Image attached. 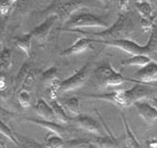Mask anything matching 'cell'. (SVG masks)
<instances>
[{"mask_svg": "<svg viewBox=\"0 0 157 148\" xmlns=\"http://www.w3.org/2000/svg\"><path fill=\"white\" fill-rule=\"evenodd\" d=\"M157 90L153 85L137 83L128 90H117L109 93H99V94H84V98L98 99L103 101H109L119 107H130L136 102L145 99H154L156 97Z\"/></svg>", "mask_w": 157, "mask_h": 148, "instance_id": "1", "label": "cell"}, {"mask_svg": "<svg viewBox=\"0 0 157 148\" xmlns=\"http://www.w3.org/2000/svg\"><path fill=\"white\" fill-rule=\"evenodd\" d=\"M134 20L126 13H120L118 16V19L115 21V24H112L111 26L105 28L102 32H86V30H82L81 28H73V29L61 28V30L80 34V35H83V36L89 37V38H93V40H113L129 37L131 33L134 32Z\"/></svg>", "mask_w": 157, "mask_h": 148, "instance_id": "2", "label": "cell"}, {"mask_svg": "<svg viewBox=\"0 0 157 148\" xmlns=\"http://www.w3.org/2000/svg\"><path fill=\"white\" fill-rule=\"evenodd\" d=\"M111 25L103 17L89 13H76L70 18L63 28H108Z\"/></svg>", "mask_w": 157, "mask_h": 148, "instance_id": "3", "label": "cell"}, {"mask_svg": "<svg viewBox=\"0 0 157 148\" xmlns=\"http://www.w3.org/2000/svg\"><path fill=\"white\" fill-rule=\"evenodd\" d=\"M94 78L101 88L118 86L124 82H130L131 81V79L124 78L121 73L113 70V67L109 62L103 63L102 65L97 67V70L94 71Z\"/></svg>", "mask_w": 157, "mask_h": 148, "instance_id": "4", "label": "cell"}, {"mask_svg": "<svg viewBox=\"0 0 157 148\" xmlns=\"http://www.w3.org/2000/svg\"><path fill=\"white\" fill-rule=\"evenodd\" d=\"M93 40V38H92ZM94 43L102 44L105 46L110 47H117V48L128 53L132 55H153V49H151V44L147 43L146 45L141 46L136 42L129 38H120V40H93Z\"/></svg>", "mask_w": 157, "mask_h": 148, "instance_id": "5", "label": "cell"}, {"mask_svg": "<svg viewBox=\"0 0 157 148\" xmlns=\"http://www.w3.org/2000/svg\"><path fill=\"white\" fill-rule=\"evenodd\" d=\"M83 6L84 2L80 0H55L52 6L47 9V11L48 15L51 13L56 15L59 17V20L65 24Z\"/></svg>", "mask_w": 157, "mask_h": 148, "instance_id": "6", "label": "cell"}, {"mask_svg": "<svg viewBox=\"0 0 157 148\" xmlns=\"http://www.w3.org/2000/svg\"><path fill=\"white\" fill-rule=\"evenodd\" d=\"M88 71H89V64L86 63L85 65H83L81 69L76 70L74 74L72 76H70L67 79L63 80L61 82L59 89V94H64V93L71 92L74 90L80 89L81 86H83L86 82L88 79Z\"/></svg>", "mask_w": 157, "mask_h": 148, "instance_id": "7", "label": "cell"}, {"mask_svg": "<svg viewBox=\"0 0 157 148\" xmlns=\"http://www.w3.org/2000/svg\"><path fill=\"white\" fill-rule=\"evenodd\" d=\"M57 20H59V17L56 16V15H54V13L48 15L42 24H39L38 26H36L30 32L32 35H33L34 40L39 44L45 43L46 40H47V38H48L49 33H51L53 26L55 25V23Z\"/></svg>", "mask_w": 157, "mask_h": 148, "instance_id": "8", "label": "cell"}, {"mask_svg": "<svg viewBox=\"0 0 157 148\" xmlns=\"http://www.w3.org/2000/svg\"><path fill=\"white\" fill-rule=\"evenodd\" d=\"M71 121L74 122L80 129L88 131L93 136H105L101 131V127L99 125V122L94 118H92L90 116L85 115H78L74 116L71 118Z\"/></svg>", "mask_w": 157, "mask_h": 148, "instance_id": "9", "label": "cell"}, {"mask_svg": "<svg viewBox=\"0 0 157 148\" xmlns=\"http://www.w3.org/2000/svg\"><path fill=\"white\" fill-rule=\"evenodd\" d=\"M130 82L143 83L153 85L157 82V62L151 61L149 64L140 67L136 72V80H131Z\"/></svg>", "mask_w": 157, "mask_h": 148, "instance_id": "10", "label": "cell"}, {"mask_svg": "<svg viewBox=\"0 0 157 148\" xmlns=\"http://www.w3.org/2000/svg\"><path fill=\"white\" fill-rule=\"evenodd\" d=\"M134 107L137 110L138 115L144 119L145 122H147L148 125H154L157 121V111L154 105L149 104L147 102L138 101L134 104Z\"/></svg>", "mask_w": 157, "mask_h": 148, "instance_id": "11", "label": "cell"}, {"mask_svg": "<svg viewBox=\"0 0 157 148\" xmlns=\"http://www.w3.org/2000/svg\"><path fill=\"white\" fill-rule=\"evenodd\" d=\"M92 43H94L93 40H92V38H89V37H82V38H78L73 45H71L70 47L64 49V51L61 53V55L62 56L80 55V54H82V53L92 49Z\"/></svg>", "mask_w": 157, "mask_h": 148, "instance_id": "12", "label": "cell"}, {"mask_svg": "<svg viewBox=\"0 0 157 148\" xmlns=\"http://www.w3.org/2000/svg\"><path fill=\"white\" fill-rule=\"evenodd\" d=\"M27 122L34 123V125L42 127V128L47 129L48 131L56 132L61 136H64V134L66 132L65 127H63L62 125H59L55 121H51V120H45V119H35V118H25Z\"/></svg>", "mask_w": 157, "mask_h": 148, "instance_id": "13", "label": "cell"}, {"mask_svg": "<svg viewBox=\"0 0 157 148\" xmlns=\"http://www.w3.org/2000/svg\"><path fill=\"white\" fill-rule=\"evenodd\" d=\"M34 110L37 115L40 117L42 119L45 120H51V121H55L56 116L53 111V108L51 107V104H48L44 99H38L36 101V103L34 104Z\"/></svg>", "mask_w": 157, "mask_h": 148, "instance_id": "14", "label": "cell"}, {"mask_svg": "<svg viewBox=\"0 0 157 148\" xmlns=\"http://www.w3.org/2000/svg\"><path fill=\"white\" fill-rule=\"evenodd\" d=\"M33 35L32 33L24 34L19 35L13 38V43L16 44V46L19 49H21L27 57H30V53H32V42H33Z\"/></svg>", "mask_w": 157, "mask_h": 148, "instance_id": "15", "label": "cell"}, {"mask_svg": "<svg viewBox=\"0 0 157 148\" xmlns=\"http://www.w3.org/2000/svg\"><path fill=\"white\" fill-rule=\"evenodd\" d=\"M121 120H122V123H124V142H126V147L127 148H140V145L138 140L135 137L134 132L131 131L130 126L128 123L127 119L124 117V113H121Z\"/></svg>", "mask_w": 157, "mask_h": 148, "instance_id": "16", "label": "cell"}, {"mask_svg": "<svg viewBox=\"0 0 157 148\" xmlns=\"http://www.w3.org/2000/svg\"><path fill=\"white\" fill-rule=\"evenodd\" d=\"M65 140L63 137L56 132L48 131L44 139V145L46 148H64L65 147Z\"/></svg>", "mask_w": 157, "mask_h": 148, "instance_id": "17", "label": "cell"}, {"mask_svg": "<svg viewBox=\"0 0 157 148\" xmlns=\"http://www.w3.org/2000/svg\"><path fill=\"white\" fill-rule=\"evenodd\" d=\"M29 71H30V67L27 63H25V64H23V65L20 66L19 71H18V73L16 74V78L13 80V91L16 93H18L20 91V89H21V86H23Z\"/></svg>", "mask_w": 157, "mask_h": 148, "instance_id": "18", "label": "cell"}, {"mask_svg": "<svg viewBox=\"0 0 157 148\" xmlns=\"http://www.w3.org/2000/svg\"><path fill=\"white\" fill-rule=\"evenodd\" d=\"M151 62V56L147 55H134L130 59H127L124 61H121L122 66H138L139 69L144 67Z\"/></svg>", "mask_w": 157, "mask_h": 148, "instance_id": "19", "label": "cell"}, {"mask_svg": "<svg viewBox=\"0 0 157 148\" xmlns=\"http://www.w3.org/2000/svg\"><path fill=\"white\" fill-rule=\"evenodd\" d=\"M49 104H51V107L53 108V111L55 113L56 119H57L59 122H62V123H69V122L71 121V118H69L67 115H66L65 108L63 107L62 103H59V102L57 101V99L51 100V103H49Z\"/></svg>", "mask_w": 157, "mask_h": 148, "instance_id": "20", "label": "cell"}, {"mask_svg": "<svg viewBox=\"0 0 157 148\" xmlns=\"http://www.w3.org/2000/svg\"><path fill=\"white\" fill-rule=\"evenodd\" d=\"M62 104L65 108L67 112H70L71 115L78 116L81 115V110H80V100L76 97H71L69 99H64L62 100Z\"/></svg>", "mask_w": 157, "mask_h": 148, "instance_id": "21", "label": "cell"}, {"mask_svg": "<svg viewBox=\"0 0 157 148\" xmlns=\"http://www.w3.org/2000/svg\"><path fill=\"white\" fill-rule=\"evenodd\" d=\"M0 66H1V72H8L11 66H13V55L10 49L2 47L0 53Z\"/></svg>", "mask_w": 157, "mask_h": 148, "instance_id": "22", "label": "cell"}, {"mask_svg": "<svg viewBox=\"0 0 157 148\" xmlns=\"http://www.w3.org/2000/svg\"><path fill=\"white\" fill-rule=\"evenodd\" d=\"M135 8L139 13L140 18H148V17L154 16L153 15V7L149 1H136Z\"/></svg>", "mask_w": 157, "mask_h": 148, "instance_id": "23", "label": "cell"}, {"mask_svg": "<svg viewBox=\"0 0 157 148\" xmlns=\"http://www.w3.org/2000/svg\"><path fill=\"white\" fill-rule=\"evenodd\" d=\"M61 81V79L57 75V69L56 67H49L46 71L43 72V82L46 85V88L49 85H52L54 83Z\"/></svg>", "mask_w": 157, "mask_h": 148, "instance_id": "24", "label": "cell"}, {"mask_svg": "<svg viewBox=\"0 0 157 148\" xmlns=\"http://www.w3.org/2000/svg\"><path fill=\"white\" fill-rule=\"evenodd\" d=\"M64 148H98L92 140L86 139H72L65 142Z\"/></svg>", "mask_w": 157, "mask_h": 148, "instance_id": "25", "label": "cell"}, {"mask_svg": "<svg viewBox=\"0 0 157 148\" xmlns=\"http://www.w3.org/2000/svg\"><path fill=\"white\" fill-rule=\"evenodd\" d=\"M0 126H1V134H2V136H5L6 138H8L10 142H13V144H15V145L20 146V142H19V139H18V137H17V135L15 132L11 131V129L3 122V120H1Z\"/></svg>", "mask_w": 157, "mask_h": 148, "instance_id": "26", "label": "cell"}, {"mask_svg": "<svg viewBox=\"0 0 157 148\" xmlns=\"http://www.w3.org/2000/svg\"><path fill=\"white\" fill-rule=\"evenodd\" d=\"M17 100L19 102V104L23 108H29L32 104V97H30V91L26 90H20L17 93Z\"/></svg>", "mask_w": 157, "mask_h": 148, "instance_id": "27", "label": "cell"}, {"mask_svg": "<svg viewBox=\"0 0 157 148\" xmlns=\"http://www.w3.org/2000/svg\"><path fill=\"white\" fill-rule=\"evenodd\" d=\"M155 15L151 17H148V18H140V25H141V29L144 33H149L154 29L155 27Z\"/></svg>", "mask_w": 157, "mask_h": 148, "instance_id": "28", "label": "cell"}, {"mask_svg": "<svg viewBox=\"0 0 157 148\" xmlns=\"http://www.w3.org/2000/svg\"><path fill=\"white\" fill-rule=\"evenodd\" d=\"M35 81H36V73L34 71H29L28 75H27L25 82H24L23 86L20 90H26V91H30L33 89L34 84H35Z\"/></svg>", "mask_w": 157, "mask_h": 148, "instance_id": "29", "label": "cell"}, {"mask_svg": "<svg viewBox=\"0 0 157 148\" xmlns=\"http://www.w3.org/2000/svg\"><path fill=\"white\" fill-rule=\"evenodd\" d=\"M17 1H19V0H1V6H0V9H1V16L5 17L6 15H8L10 9L13 8V6L17 2Z\"/></svg>", "mask_w": 157, "mask_h": 148, "instance_id": "30", "label": "cell"}, {"mask_svg": "<svg viewBox=\"0 0 157 148\" xmlns=\"http://www.w3.org/2000/svg\"><path fill=\"white\" fill-rule=\"evenodd\" d=\"M17 137H18V139H19V142H20V147H23V148H42V146L39 145V144L33 142V140L25 139V138H23L21 136H18V135H17Z\"/></svg>", "mask_w": 157, "mask_h": 148, "instance_id": "31", "label": "cell"}, {"mask_svg": "<svg viewBox=\"0 0 157 148\" xmlns=\"http://www.w3.org/2000/svg\"><path fill=\"white\" fill-rule=\"evenodd\" d=\"M6 89H7V78L5 75V73L1 72V74H0V90H1V92H3Z\"/></svg>", "mask_w": 157, "mask_h": 148, "instance_id": "32", "label": "cell"}, {"mask_svg": "<svg viewBox=\"0 0 157 148\" xmlns=\"http://www.w3.org/2000/svg\"><path fill=\"white\" fill-rule=\"evenodd\" d=\"M128 7H129V0H119V9L121 11H127Z\"/></svg>", "mask_w": 157, "mask_h": 148, "instance_id": "33", "label": "cell"}, {"mask_svg": "<svg viewBox=\"0 0 157 148\" xmlns=\"http://www.w3.org/2000/svg\"><path fill=\"white\" fill-rule=\"evenodd\" d=\"M147 145L149 148H157V139H151V140H148Z\"/></svg>", "mask_w": 157, "mask_h": 148, "instance_id": "34", "label": "cell"}, {"mask_svg": "<svg viewBox=\"0 0 157 148\" xmlns=\"http://www.w3.org/2000/svg\"><path fill=\"white\" fill-rule=\"evenodd\" d=\"M153 105L155 107V109H156V111H157V97H155V98L153 99Z\"/></svg>", "mask_w": 157, "mask_h": 148, "instance_id": "35", "label": "cell"}, {"mask_svg": "<svg viewBox=\"0 0 157 148\" xmlns=\"http://www.w3.org/2000/svg\"><path fill=\"white\" fill-rule=\"evenodd\" d=\"M137 1H149V2H151V1H153V0H137Z\"/></svg>", "mask_w": 157, "mask_h": 148, "instance_id": "36", "label": "cell"}, {"mask_svg": "<svg viewBox=\"0 0 157 148\" xmlns=\"http://www.w3.org/2000/svg\"><path fill=\"white\" fill-rule=\"evenodd\" d=\"M153 86H154L155 89H156V90H157V82H156V83H155V84H153Z\"/></svg>", "mask_w": 157, "mask_h": 148, "instance_id": "37", "label": "cell"}, {"mask_svg": "<svg viewBox=\"0 0 157 148\" xmlns=\"http://www.w3.org/2000/svg\"><path fill=\"white\" fill-rule=\"evenodd\" d=\"M155 21L157 23V15H155Z\"/></svg>", "mask_w": 157, "mask_h": 148, "instance_id": "38", "label": "cell"}, {"mask_svg": "<svg viewBox=\"0 0 157 148\" xmlns=\"http://www.w3.org/2000/svg\"><path fill=\"white\" fill-rule=\"evenodd\" d=\"M1 148H5V146H3V144L1 142Z\"/></svg>", "mask_w": 157, "mask_h": 148, "instance_id": "39", "label": "cell"}, {"mask_svg": "<svg viewBox=\"0 0 157 148\" xmlns=\"http://www.w3.org/2000/svg\"><path fill=\"white\" fill-rule=\"evenodd\" d=\"M118 148H121V146L119 145V142H118Z\"/></svg>", "mask_w": 157, "mask_h": 148, "instance_id": "40", "label": "cell"}, {"mask_svg": "<svg viewBox=\"0 0 157 148\" xmlns=\"http://www.w3.org/2000/svg\"><path fill=\"white\" fill-rule=\"evenodd\" d=\"M101 1H105V0H101Z\"/></svg>", "mask_w": 157, "mask_h": 148, "instance_id": "41", "label": "cell"}]
</instances>
